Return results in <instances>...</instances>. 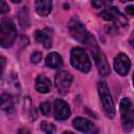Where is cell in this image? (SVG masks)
Returning <instances> with one entry per match:
<instances>
[{
  "label": "cell",
  "instance_id": "6da1fadb",
  "mask_svg": "<svg viewBox=\"0 0 134 134\" xmlns=\"http://www.w3.org/2000/svg\"><path fill=\"white\" fill-rule=\"evenodd\" d=\"M91 36L89 35L87 41L85 44H87L89 47H90V51H91V54L94 59V62L96 64V67H97V70L98 72L103 75V76H107L109 75L110 73V67H109V64L107 62V59L104 54V52L97 47V45L95 44V40L94 38L92 39V45H91V40H90Z\"/></svg>",
  "mask_w": 134,
  "mask_h": 134
},
{
  "label": "cell",
  "instance_id": "7a4b0ae2",
  "mask_svg": "<svg viewBox=\"0 0 134 134\" xmlns=\"http://www.w3.org/2000/svg\"><path fill=\"white\" fill-rule=\"evenodd\" d=\"M70 62L71 65L80 70L81 72L87 73L91 69V62L85 52V50L81 47H73L70 52Z\"/></svg>",
  "mask_w": 134,
  "mask_h": 134
},
{
  "label": "cell",
  "instance_id": "3957f363",
  "mask_svg": "<svg viewBox=\"0 0 134 134\" xmlns=\"http://www.w3.org/2000/svg\"><path fill=\"white\" fill-rule=\"evenodd\" d=\"M17 30L10 19L3 18L0 23V43L3 47H10L15 42Z\"/></svg>",
  "mask_w": 134,
  "mask_h": 134
},
{
  "label": "cell",
  "instance_id": "277c9868",
  "mask_svg": "<svg viewBox=\"0 0 134 134\" xmlns=\"http://www.w3.org/2000/svg\"><path fill=\"white\" fill-rule=\"evenodd\" d=\"M119 111L121 116V125L122 130L126 132L132 131L134 128V107L130 98H122L119 105Z\"/></svg>",
  "mask_w": 134,
  "mask_h": 134
},
{
  "label": "cell",
  "instance_id": "5b68a950",
  "mask_svg": "<svg viewBox=\"0 0 134 134\" xmlns=\"http://www.w3.org/2000/svg\"><path fill=\"white\" fill-rule=\"evenodd\" d=\"M97 91H98V95L102 100L105 114L109 118H113L115 116V107H114V103H113V99H112V96L110 94L107 84L105 82H99L97 84Z\"/></svg>",
  "mask_w": 134,
  "mask_h": 134
},
{
  "label": "cell",
  "instance_id": "8992f818",
  "mask_svg": "<svg viewBox=\"0 0 134 134\" xmlns=\"http://www.w3.org/2000/svg\"><path fill=\"white\" fill-rule=\"evenodd\" d=\"M99 16L106 20V21H111L114 22L116 25L119 26H127L128 22L125 18V16L114 6H108L105 9H103L99 14Z\"/></svg>",
  "mask_w": 134,
  "mask_h": 134
},
{
  "label": "cell",
  "instance_id": "52a82bcc",
  "mask_svg": "<svg viewBox=\"0 0 134 134\" xmlns=\"http://www.w3.org/2000/svg\"><path fill=\"white\" fill-rule=\"evenodd\" d=\"M68 29L73 39L81 43H86L89 34L87 32L85 26L81 21H79L77 19H72L68 24Z\"/></svg>",
  "mask_w": 134,
  "mask_h": 134
},
{
  "label": "cell",
  "instance_id": "ba28073f",
  "mask_svg": "<svg viewBox=\"0 0 134 134\" xmlns=\"http://www.w3.org/2000/svg\"><path fill=\"white\" fill-rule=\"evenodd\" d=\"M54 83H55V87H57V90L59 91V93L65 94L68 92V90L71 86L72 75L68 71H65V70L59 71L55 74Z\"/></svg>",
  "mask_w": 134,
  "mask_h": 134
},
{
  "label": "cell",
  "instance_id": "9c48e42d",
  "mask_svg": "<svg viewBox=\"0 0 134 134\" xmlns=\"http://www.w3.org/2000/svg\"><path fill=\"white\" fill-rule=\"evenodd\" d=\"M130 66H131V62L127 54L119 53L116 55L114 60V69L119 75L125 76L126 74H128L130 70Z\"/></svg>",
  "mask_w": 134,
  "mask_h": 134
},
{
  "label": "cell",
  "instance_id": "30bf717a",
  "mask_svg": "<svg viewBox=\"0 0 134 134\" xmlns=\"http://www.w3.org/2000/svg\"><path fill=\"white\" fill-rule=\"evenodd\" d=\"M71 114L70 108L67 103H65L62 99H55L54 100V111L53 115L54 118L58 120H64L67 119Z\"/></svg>",
  "mask_w": 134,
  "mask_h": 134
},
{
  "label": "cell",
  "instance_id": "8fae6325",
  "mask_svg": "<svg viewBox=\"0 0 134 134\" xmlns=\"http://www.w3.org/2000/svg\"><path fill=\"white\" fill-rule=\"evenodd\" d=\"M73 127L81 131V132H85V133H90L94 131V125L92 124V121H90L87 118L84 117H75L72 121Z\"/></svg>",
  "mask_w": 134,
  "mask_h": 134
},
{
  "label": "cell",
  "instance_id": "7c38bea8",
  "mask_svg": "<svg viewBox=\"0 0 134 134\" xmlns=\"http://www.w3.org/2000/svg\"><path fill=\"white\" fill-rule=\"evenodd\" d=\"M35 8L39 16L46 17L51 13L52 9V0H36Z\"/></svg>",
  "mask_w": 134,
  "mask_h": 134
},
{
  "label": "cell",
  "instance_id": "4fadbf2b",
  "mask_svg": "<svg viewBox=\"0 0 134 134\" xmlns=\"http://www.w3.org/2000/svg\"><path fill=\"white\" fill-rule=\"evenodd\" d=\"M36 89L40 93H48L51 89V82L45 75H39L36 79Z\"/></svg>",
  "mask_w": 134,
  "mask_h": 134
},
{
  "label": "cell",
  "instance_id": "5bb4252c",
  "mask_svg": "<svg viewBox=\"0 0 134 134\" xmlns=\"http://www.w3.org/2000/svg\"><path fill=\"white\" fill-rule=\"evenodd\" d=\"M45 63L46 65L49 67V68H52V69H58L60 67H62L63 65V61H62V58L59 53L57 52H50L46 59H45Z\"/></svg>",
  "mask_w": 134,
  "mask_h": 134
},
{
  "label": "cell",
  "instance_id": "9a60e30c",
  "mask_svg": "<svg viewBox=\"0 0 134 134\" xmlns=\"http://www.w3.org/2000/svg\"><path fill=\"white\" fill-rule=\"evenodd\" d=\"M35 39L40 44H43V46L45 48H50L51 47V38L44 30H37L35 32Z\"/></svg>",
  "mask_w": 134,
  "mask_h": 134
},
{
  "label": "cell",
  "instance_id": "2e32d148",
  "mask_svg": "<svg viewBox=\"0 0 134 134\" xmlns=\"http://www.w3.org/2000/svg\"><path fill=\"white\" fill-rule=\"evenodd\" d=\"M1 109L7 113H10L14 110V102L9 94L2 93L1 95Z\"/></svg>",
  "mask_w": 134,
  "mask_h": 134
},
{
  "label": "cell",
  "instance_id": "e0dca14e",
  "mask_svg": "<svg viewBox=\"0 0 134 134\" xmlns=\"http://www.w3.org/2000/svg\"><path fill=\"white\" fill-rule=\"evenodd\" d=\"M40 128H41V130H42L43 132L48 133V134H51V133H54V132H55L54 125H52V124H50V122H47V121H42Z\"/></svg>",
  "mask_w": 134,
  "mask_h": 134
},
{
  "label": "cell",
  "instance_id": "ac0fdd59",
  "mask_svg": "<svg viewBox=\"0 0 134 134\" xmlns=\"http://www.w3.org/2000/svg\"><path fill=\"white\" fill-rule=\"evenodd\" d=\"M91 3L95 8H104L108 7L112 3V0H92Z\"/></svg>",
  "mask_w": 134,
  "mask_h": 134
},
{
  "label": "cell",
  "instance_id": "d6986e66",
  "mask_svg": "<svg viewBox=\"0 0 134 134\" xmlns=\"http://www.w3.org/2000/svg\"><path fill=\"white\" fill-rule=\"evenodd\" d=\"M50 103L49 102H43L40 104V111L43 115H48L50 113Z\"/></svg>",
  "mask_w": 134,
  "mask_h": 134
},
{
  "label": "cell",
  "instance_id": "ffe728a7",
  "mask_svg": "<svg viewBox=\"0 0 134 134\" xmlns=\"http://www.w3.org/2000/svg\"><path fill=\"white\" fill-rule=\"evenodd\" d=\"M41 59H42V53L40 51H35L30 55V62L32 64H38L41 61Z\"/></svg>",
  "mask_w": 134,
  "mask_h": 134
},
{
  "label": "cell",
  "instance_id": "44dd1931",
  "mask_svg": "<svg viewBox=\"0 0 134 134\" xmlns=\"http://www.w3.org/2000/svg\"><path fill=\"white\" fill-rule=\"evenodd\" d=\"M8 9H9V7L5 3V1L4 0H1V14H4V13L8 12Z\"/></svg>",
  "mask_w": 134,
  "mask_h": 134
},
{
  "label": "cell",
  "instance_id": "7402d4cb",
  "mask_svg": "<svg viewBox=\"0 0 134 134\" xmlns=\"http://www.w3.org/2000/svg\"><path fill=\"white\" fill-rule=\"evenodd\" d=\"M126 13L129 16H134V6L133 5H129L126 7Z\"/></svg>",
  "mask_w": 134,
  "mask_h": 134
},
{
  "label": "cell",
  "instance_id": "603a6c76",
  "mask_svg": "<svg viewBox=\"0 0 134 134\" xmlns=\"http://www.w3.org/2000/svg\"><path fill=\"white\" fill-rule=\"evenodd\" d=\"M1 63H2V65H1V73H3V70H4V66H5V59L2 57L1 58Z\"/></svg>",
  "mask_w": 134,
  "mask_h": 134
},
{
  "label": "cell",
  "instance_id": "cb8c5ba5",
  "mask_svg": "<svg viewBox=\"0 0 134 134\" xmlns=\"http://www.w3.org/2000/svg\"><path fill=\"white\" fill-rule=\"evenodd\" d=\"M130 44H131L132 47H134V32L132 34V36H131V38H130Z\"/></svg>",
  "mask_w": 134,
  "mask_h": 134
},
{
  "label": "cell",
  "instance_id": "d4e9b609",
  "mask_svg": "<svg viewBox=\"0 0 134 134\" xmlns=\"http://www.w3.org/2000/svg\"><path fill=\"white\" fill-rule=\"evenodd\" d=\"M12 1H13L14 3H20V2L22 1V0H12Z\"/></svg>",
  "mask_w": 134,
  "mask_h": 134
},
{
  "label": "cell",
  "instance_id": "484cf974",
  "mask_svg": "<svg viewBox=\"0 0 134 134\" xmlns=\"http://www.w3.org/2000/svg\"><path fill=\"white\" fill-rule=\"evenodd\" d=\"M121 2H128V1H132V0H120Z\"/></svg>",
  "mask_w": 134,
  "mask_h": 134
},
{
  "label": "cell",
  "instance_id": "4316f807",
  "mask_svg": "<svg viewBox=\"0 0 134 134\" xmlns=\"http://www.w3.org/2000/svg\"><path fill=\"white\" fill-rule=\"evenodd\" d=\"M133 83H134V74H133Z\"/></svg>",
  "mask_w": 134,
  "mask_h": 134
}]
</instances>
